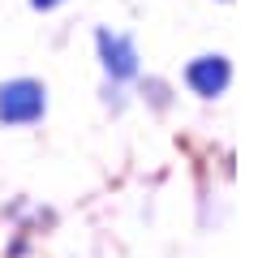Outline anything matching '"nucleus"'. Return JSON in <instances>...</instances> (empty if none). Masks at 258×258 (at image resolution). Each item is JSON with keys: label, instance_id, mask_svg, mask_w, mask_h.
Here are the masks:
<instances>
[{"label": "nucleus", "instance_id": "nucleus-5", "mask_svg": "<svg viewBox=\"0 0 258 258\" xmlns=\"http://www.w3.org/2000/svg\"><path fill=\"white\" fill-rule=\"evenodd\" d=\"M30 249H35V232H13V241L5 245V258H30Z\"/></svg>", "mask_w": 258, "mask_h": 258}, {"label": "nucleus", "instance_id": "nucleus-4", "mask_svg": "<svg viewBox=\"0 0 258 258\" xmlns=\"http://www.w3.org/2000/svg\"><path fill=\"white\" fill-rule=\"evenodd\" d=\"M138 95H142V103H147L151 112H168L172 108V82L168 78H138Z\"/></svg>", "mask_w": 258, "mask_h": 258}, {"label": "nucleus", "instance_id": "nucleus-3", "mask_svg": "<svg viewBox=\"0 0 258 258\" xmlns=\"http://www.w3.org/2000/svg\"><path fill=\"white\" fill-rule=\"evenodd\" d=\"M181 82H185V91L198 95V99H220L232 86V60L224 52H198V56L185 60Z\"/></svg>", "mask_w": 258, "mask_h": 258}, {"label": "nucleus", "instance_id": "nucleus-1", "mask_svg": "<svg viewBox=\"0 0 258 258\" xmlns=\"http://www.w3.org/2000/svg\"><path fill=\"white\" fill-rule=\"evenodd\" d=\"M95 56H99V69H103L108 86H129L142 78V52L129 30L95 26Z\"/></svg>", "mask_w": 258, "mask_h": 258}, {"label": "nucleus", "instance_id": "nucleus-7", "mask_svg": "<svg viewBox=\"0 0 258 258\" xmlns=\"http://www.w3.org/2000/svg\"><path fill=\"white\" fill-rule=\"evenodd\" d=\"M64 0H30V9L35 13H52V9H60Z\"/></svg>", "mask_w": 258, "mask_h": 258}, {"label": "nucleus", "instance_id": "nucleus-6", "mask_svg": "<svg viewBox=\"0 0 258 258\" xmlns=\"http://www.w3.org/2000/svg\"><path fill=\"white\" fill-rule=\"evenodd\" d=\"M125 103H129V91H125V86H108V82H103V108L125 112Z\"/></svg>", "mask_w": 258, "mask_h": 258}, {"label": "nucleus", "instance_id": "nucleus-2", "mask_svg": "<svg viewBox=\"0 0 258 258\" xmlns=\"http://www.w3.org/2000/svg\"><path fill=\"white\" fill-rule=\"evenodd\" d=\"M47 116V86L39 78H5L0 82V125L5 129H30Z\"/></svg>", "mask_w": 258, "mask_h": 258}]
</instances>
